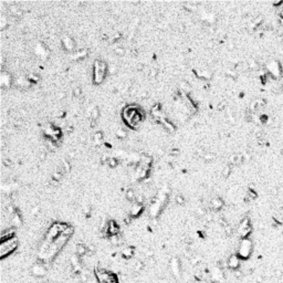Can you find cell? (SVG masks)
<instances>
[{
    "instance_id": "obj_10",
    "label": "cell",
    "mask_w": 283,
    "mask_h": 283,
    "mask_svg": "<svg viewBox=\"0 0 283 283\" xmlns=\"http://www.w3.org/2000/svg\"><path fill=\"white\" fill-rule=\"evenodd\" d=\"M142 211H143V206L135 202V204L133 205V206H132V208H131V213H129V216H131L132 218L138 217L140 213H142Z\"/></svg>"
},
{
    "instance_id": "obj_38",
    "label": "cell",
    "mask_w": 283,
    "mask_h": 283,
    "mask_svg": "<svg viewBox=\"0 0 283 283\" xmlns=\"http://www.w3.org/2000/svg\"><path fill=\"white\" fill-rule=\"evenodd\" d=\"M131 221H132V217L131 216H127V217H125V218H124V222L126 223V225H129V223H131Z\"/></svg>"
},
{
    "instance_id": "obj_34",
    "label": "cell",
    "mask_w": 283,
    "mask_h": 283,
    "mask_svg": "<svg viewBox=\"0 0 283 283\" xmlns=\"http://www.w3.org/2000/svg\"><path fill=\"white\" fill-rule=\"evenodd\" d=\"M157 74H158V71L156 70V69H152L150 72H149V76H150V78H156Z\"/></svg>"
},
{
    "instance_id": "obj_27",
    "label": "cell",
    "mask_w": 283,
    "mask_h": 283,
    "mask_svg": "<svg viewBox=\"0 0 283 283\" xmlns=\"http://www.w3.org/2000/svg\"><path fill=\"white\" fill-rule=\"evenodd\" d=\"M81 94H82V88H80V86H76V88H73V95L75 98H79Z\"/></svg>"
},
{
    "instance_id": "obj_32",
    "label": "cell",
    "mask_w": 283,
    "mask_h": 283,
    "mask_svg": "<svg viewBox=\"0 0 283 283\" xmlns=\"http://www.w3.org/2000/svg\"><path fill=\"white\" fill-rule=\"evenodd\" d=\"M62 166L64 167V169L67 171V173H69L70 171V169H71V164L69 163L67 160H64L63 163H62Z\"/></svg>"
},
{
    "instance_id": "obj_37",
    "label": "cell",
    "mask_w": 283,
    "mask_h": 283,
    "mask_svg": "<svg viewBox=\"0 0 283 283\" xmlns=\"http://www.w3.org/2000/svg\"><path fill=\"white\" fill-rule=\"evenodd\" d=\"M279 16H280V19L283 20V3L279 7Z\"/></svg>"
},
{
    "instance_id": "obj_16",
    "label": "cell",
    "mask_w": 283,
    "mask_h": 283,
    "mask_svg": "<svg viewBox=\"0 0 283 283\" xmlns=\"http://www.w3.org/2000/svg\"><path fill=\"white\" fill-rule=\"evenodd\" d=\"M161 122V124L164 125V127L167 129L168 132H171V133H173V132H175V129H176V127H175V125L174 124H171L169 121H167V119H159Z\"/></svg>"
},
{
    "instance_id": "obj_17",
    "label": "cell",
    "mask_w": 283,
    "mask_h": 283,
    "mask_svg": "<svg viewBox=\"0 0 283 283\" xmlns=\"http://www.w3.org/2000/svg\"><path fill=\"white\" fill-rule=\"evenodd\" d=\"M98 115H100V111H98V107H96V106L92 107L91 112H90V114H88L90 119H93V121H96V119H98Z\"/></svg>"
},
{
    "instance_id": "obj_15",
    "label": "cell",
    "mask_w": 283,
    "mask_h": 283,
    "mask_svg": "<svg viewBox=\"0 0 283 283\" xmlns=\"http://www.w3.org/2000/svg\"><path fill=\"white\" fill-rule=\"evenodd\" d=\"M93 140H94L95 145H98V146L102 145V144L104 143V135H103V133H102V132H98V133H95L94 137H93Z\"/></svg>"
},
{
    "instance_id": "obj_18",
    "label": "cell",
    "mask_w": 283,
    "mask_h": 283,
    "mask_svg": "<svg viewBox=\"0 0 283 283\" xmlns=\"http://www.w3.org/2000/svg\"><path fill=\"white\" fill-rule=\"evenodd\" d=\"M125 198H126L128 201H135V198H136L135 192L133 189H127V192H125Z\"/></svg>"
},
{
    "instance_id": "obj_24",
    "label": "cell",
    "mask_w": 283,
    "mask_h": 283,
    "mask_svg": "<svg viewBox=\"0 0 283 283\" xmlns=\"http://www.w3.org/2000/svg\"><path fill=\"white\" fill-rule=\"evenodd\" d=\"M107 165H109L111 168H115L116 166H117V159L109 158V159H107Z\"/></svg>"
},
{
    "instance_id": "obj_42",
    "label": "cell",
    "mask_w": 283,
    "mask_h": 283,
    "mask_svg": "<svg viewBox=\"0 0 283 283\" xmlns=\"http://www.w3.org/2000/svg\"><path fill=\"white\" fill-rule=\"evenodd\" d=\"M282 39H283V36H282Z\"/></svg>"
},
{
    "instance_id": "obj_2",
    "label": "cell",
    "mask_w": 283,
    "mask_h": 283,
    "mask_svg": "<svg viewBox=\"0 0 283 283\" xmlns=\"http://www.w3.org/2000/svg\"><path fill=\"white\" fill-rule=\"evenodd\" d=\"M95 277L98 283H119L115 274L102 268H95Z\"/></svg>"
},
{
    "instance_id": "obj_29",
    "label": "cell",
    "mask_w": 283,
    "mask_h": 283,
    "mask_svg": "<svg viewBox=\"0 0 283 283\" xmlns=\"http://www.w3.org/2000/svg\"><path fill=\"white\" fill-rule=\"evenodd\" d=\"M62 176H63V175H62L60 171H54V173H53V175H52V178H53V180H60Z\"/></svg>"
},
{
    "instance_id": "obj_1",
    "label": "cell",
    "mask_w": 283,
    "mask_h": 283,
    "mask_svg": "<svg viewBox=\"0 0 283 283\" xmlns=\"http://www.w3.org/2000/svg\"><path fill=\"white\" fill-rule=\"evenodd\" d=\"M253 251V243L251 239L246 238V239H241L239 242L237 250V254L241 260H248L251 257Z\"/></svg>"
},
{
    "instance_id": "obj_23",
    "label": "cell",
    "mask_w": 283,
    "mask_h": 283,
    "mask_svg": "<svg viewBox=\"0 0 283 283\" xmlns=\"http://www.w3.org/2000/svg\"><path fill=\"white\" fill-rule=\"evenodd\" d=\"M143 268H144V263L140 261V260H137L134 263V265H133V269H134L135 271H140Z\"/></svg>"
},
{
    "instance_id": "obj_41",
    "label": "cell",
    "mask_w": 283,
    "mask_h": 283,
    "mask_svg": "<svg viewBox=\"0 0 283 283\" xmlns=\"http://www.w3.org/2000/svg\"><path fill=\"white\" fill-rule=\"evenodd\" d=\"M59 96H60V98H65V93H64V92H62V93H60V94H59Z\"/></svg>"
},
{
    "instance_id": "obj_36",
    "label": "cell",
    "mask_w": 283,
    "mask_h": 283,
    "mask_svg": "<svg viewBox=\"0 0 283 283\" xmlns=\"http://www.w3.org/2000/svg\"><path fill=\"white\" fill-rule=\"evenodd\" d=\"M29 80H31V81H33V82H37V81H39V76H38V75H34V74H31V75L29 76Z\"/></svg>"
},
{
    "instance_id": "obj_19",
    "label": "cell",
    "mask_w": 283,
    "mask_h": 283,
    "mask_svg": "<svg viewBox=\"0 0 283 283\" xmlns=\"http://www.w3.org/2000/svg\"><path fill=\"white\" fill-rule=\"evenodd\" d=\"M11 221H12V225L15 226V227H20L22 223L21 217L19 216L18 213H13V217H12V219H11Z\"/></svg>"
},
{
    "instance_id": "obj_31",
    "label": "cell",
    "mask_w": 283,
    "mask_h": 283,
    "mask_svg": "<svg viewBox=\"0 0 283 283\" xmlns=\"http://www.w3.org/2000/svg\"><path fill=\"white\" fill-rule=\"evenodd\" d=\"M230 171H231V168L229 167V166H227V167L223 168V171H222V176L223 177H228L229 175H230Z\"/></svg>"
},
{
    "instance_id": "obj_28",
    "label": "cell",
    "mask_w": 283,
    "mask_h": 283,
    "mask_svg": "<svg viewBox=\"0 0 283 283\" xmlns=\"http://www.w3.org/2000/svg\"><path fill=\"white\" fill-rule=\"evenodd\" d=\"M114 52H115L116 54L123 55L125 53V50H124V48H123V47H116L115 49H114Z\"/></svg>"
},
{
    "instance_id": "obj_4",
    "label": "cell",
    "mask_w": 283,
    "mask_h": 283,
    "mask_svg": "<svg viewBox=\"0 0 283 283\" xmlns=\"http://www.w3.org/2000/svg\"><path fill=\"white\" fill-rule=\"evenodd\" d=\"M18 247V241L16 240V238L9 239L6 241H1V249H0V254L1 258H6L7 256H9L16 250V248Z\"/></svg>"
},
{
    "instance_id": "obj_8",
    "label": "cell",
    "mask_w": 283,
    "mask_h": 283,
    "mask_svg": "<svg viewBox=\"0 0 283 283\" xmlns=\"http://www.w3.org/2000/svg\"><path fill=\"white\" fill-rule=\"evenodd\" d=\"M31 273L36 278H43L47 274V268L44 263H36L31 268Z\"/></svg>"
},
{
    "instance_id": "obj_13",
    "label": "cell",
    "mask_w": 283,
    "mask_h": 283,
    "mask_svg": "<svg viewBox=\"0 0 283 283\" xmlns=\"http://www.w3.org/2000/svg\"><path fill=\"white\" fill-rule=\"evenodd\" d=\"M171 270H173L174 274L178 277L180 273V267H179V261H178V259L174 258L173 260H171Z\"/></svg>"
},
{
    "instance_id": "obj_33",
    "label": "cell",
    "mask_w": 283,
    "mask_h": 283,
    "mask_svg": "<svg viewBox=\"0 0 283 283\" xmlns=\"http://www.w3.org/2000/svg\"><path fill=\"white\" fill-rule=\"evenodd\" d=\"M190 260H192V264H197L198 262L200 261V257H198V256H192Z\"/></svg>"
},
{
    "instance_id": "obj_14",
    "label": "cell",
    "mask_w": 283,
    "mask_h": 283,
    "mask_svg": "<svg viewBox=\"0 0 283 283\" xmlns=\"http://www.w3.org/2000/svg\"><path fill=\"white\" fill-rule=\"evenodd\" d=\"M85 254H88V247H85L84 244H78L76 246V256L81 258Z\"/></svg>"
},
{
    "instance_id": "obj_22",
    "label": "cell",
    "mask_w": 283,
    "mask_h": 283,
    "mask_svg": "<svg viewBox=\"0 0 283 283\" xmlns=\"http://www.w3.org/2000/svg\"><path fill=\"white\" fill-rule=\"evenodd\" d=\"M115 135H116L117 138H119V140H124L125 137L127 136V133H126L124 129H117L116 133H115Z\"/></svg>"
},
{
    "instance_id": "obj_7",
    "label": "cell",
    "mask_w": 283,
    "mask_h": 283,
    "mask_svg": "<svg viewBox=\"0 0 283 283\" xmlns=\"http://www.w3.org/2000/svg\"><path fill=\"white\" fill-rule=\"evenodd\" d=\"M240 263H241V259L238 257L237 253L231 254V256L228 258V260H227V267L232 271H237L238 269L240 268Z\"/></svg>"
},
{
    "instance_id": "obj_39",
    "label": "cell",
    "mask_w": 283,
    "mask_h": 283,
    "mask_svg": "<svg viewBox=\"0 0 283 283\" xmlns=\"http://www.w3.org/2000/svg\"><path fill=\"white\" fill-rule=\"evenodd\" d=\"M109 71H110L111 74H114L116 72V67H114V65H112V67L109 69Z\"/></svg>"
},
{
    "instance_id": "obj_30",
    "label": "cell",
    "mask_w": 283,
    "mask_h": 283,
    "mask_svg": "<svg viewBox=\"0 0 283 283\" xmlns=\"http://www.w3.org/2000/svg\"><path fill=\"white\" fill-rule=\"evenodd\" d=\"M176 202L178 205H184V204H185V198H184V196L183 195H177Z\"/></svg>"
},
{
    "instance_id": "obj_35",
    "label": "cell",
    "mask_w": 283,
    "mask_h": 283,
    "mask_svg": "<svg viewBox=\"0 0 283 283\" xmlns=\"http://www.w3.org/2000/svg\"><path fill=\"white\" fill-rule=\"evenodd\" d=\"M6 25H7V19L5 18V17H2V18H1V23H0L1 29H5V28H6Z\"/></svg>"
},
{
    "instance_id": "obj_3",
    "label": "cell",
    "mask_w": 283,
    "mask_h": 283,
    "mask_svg": "<svg viewBox=\"0 0 283 283\" xmlns=\"http://www.w3.org/2000/svg\"><path fill=\"white\" fill-rule=\"evenodd\" d=\"M107 73V65L103 61H95L94 63V71H93V80L95 84H100L103 82L104 78Z\"/></svg>"
},
{
    "instance_id": "obj_21",
    "label": "cell",
    "mask_w": 283,
    "mask_h": 283,
    "mask_svg": "<svg viewBox=\"0 0 283 283\" xmlns=\"http://www.w3.org/2000/svg\"><path fill=\"white\" fill-rule=\"evenodd\" d=\"M110 240H111V242H112V244H114V246H119V244L121 243V239H119V234H116V236H111Z\"/></svg>"
},
{
    "instance_id": "obj_26",
    "label": "cell",
    "mask_w": 283,
    "mask_h": 283,
    "mask_svg": "<svg viewBox=\"0 0 283 283\" xmlns=\"http://www.w3.org/2000/svg\"><path fill=\"white\" fill-rule=\"evenodd\" d=\"M180 88L185 92H190V85H189L187 82H185V81L181 82V84H180Z\"/></svg>"
},
{
    "instance_id": "obj_25",
    "label": "cell",
    "mask_w": 283,
    "mask_h": 283,
    "mask_svg": "<svg viewBox=\"0 0 283 283\" xmlns=\"http://www.w3.org/2000/svg\"><path fill=\"white\" fill-rule=\"evenodd\" d=\"M144 200H145V197H144V195H142V194H140V195H136V198H135V202L138 205H143Z\"/></svg>"
},
{
    "instance_id": "obj_40",
    "label": "cell",
    "mask_w": 283,
    "mask_h": 283,
    "mask_svg": "<svg viewBox=\"0 0 283 283\" xmlns=\"http://www.w3.org/2000/svg\"><path fill=\"white\" fill-rule=\"evenodd\" d=\"M67 131L69 132V133H70V132H72V131H73V126H67Z\"/></svg>"
},
{
    "instance_id": "obj_6",
    "label": "cell",
    "mask_w": 283,
    "mask_h": 283,
    "mask_svg": "<svg viewBox=\"0 0 283 283\" xmlns=\"http://www.w3.org/2000/svg\"><path fill=\"white\" fill-rule=\"evenodd\" d=\"M267 70H268V72L272 75V78H274V79L280 78L281 71H282L281 70L280 63L278 61H275V60H271V61H269L268 63H267Z\"/></svg>"
},
{
    "instance_id": "obj_12",
    "label": "cell",
    "mask_w": 283,
    "mask_h": 283,
    "mask_svg": "<svg viewBox=\"0 0 283 283\" xmlns=\"http://www.w3.org/2000/svg\"><path fill=\"white\" fill-rule=\"evenodd\" d=\"M121 253H122V257L124 259H131L134 256V249L132 247H124Z\"/></svg>"
},
{
    "instance_id": "obj_11",
    "label": "cell",
    "mask_w": 283,
    "mask_h": 283,
    "mask_svg": "<svg viewBox=\"0 0 283 283\" xmlns=\"http://www.w3.org/2000/svg\"><path fill=\"white\" fill-rule=\"evenodd\" d=\"M63 47L67 50V51H71V50L74 49V47H75V42H74L73 39L67 37V38H64L63 39Z\"/></svg>"
},
{
    "instance_id": "obj_5",
    "label": "cell",
    "mask_w": 283,
    "mask_h": 283,
    "mask_svg": "<svg viewBox=\"0 0 283 283\" xmlns=\"http://www.w3.org/2000/svg\"><path fill=\"white\" fill-rule=\"evenodd\" d=\"M252 232V226H251V222H250L249 218H244L239 222V226H238V234L241 239H246V238H249V236Z\"/></svg>"
},
{
    "instance_id": "obj_9",
    "label": "cell",
    "mask_w": 283,
    "mask_h": 283,
    "mask_svg": "<svg viewBox=\"0 0 283 283\" xmlns=\"http://www.w3.org/2000/svg\"><path fill=\"white\" fill-rule=\"evenodd\" d=\"M222 207H223V201H222L221 198L215 197L211 199V201H210V208L212 210L218 211V210H220Z\"/></svg>"
},
{
    "instance_id": "obj_20",
    "label": "cell",
    "mask_w": 283,
    "mask_h": 283,
    "mask_svg": "<svg viewBox=\"0 0 283 283\" xmlns=\"http://www.w3.org/2000/svg\"><path fill=\"white\" fill-rule=\"evenodd\" d=\"M201 158H204V160H206V161H211L213 158H215V155H213L212 153L207 152V150H206V152L204 153V155H202Z\"/></svg>"
}]
</instances>
